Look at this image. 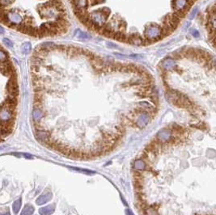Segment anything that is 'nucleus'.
I'll list each match as a JSON object with an SVG mask.
<instances>
[{
	"label": "nucleus",
	"instance_id": "nucleus-3",
	"mask_svg": "<svg viewBox=\"0 0 216 215\" xmlns=\"http://www.w3.org/2000/svg\"><path fill=\"white\" fill-rule=\"evenodd\" d=\"M143 38L138 33H133L127 37V43L135 45H143Z\"/></svg>",
	"mask_w": 216,
	"mask_h": 215
},
{
	"label": "nucleus",
	"instance_id": "nucleus-19",
	"mask_svg": "<svg viewBox=\"0 0 216 215\" xmlns=\"http://www.w3.org/2000/svg\"><path fill=\"white\" fill-rule=\"evenodd\" d=\"M173 57L175 58V59H177V60H180V59H181L182 58V55H181V53H179V52H177V53H175L173 54Z\"/></svg>",
	"mask_w": 216,
	"mask_h": 215
},
{
	"label": "nucleus",
	"instance_id": "nucleus-17",
	"mask_svg": "<svg viewBox=\"0 0 216 215\" xmlns=\"http://www.w3.org/2000/svg\"><path fill=\"white\" fill-rule=\"evenodd\" d=\"M14 0H0V4L2 6H8L13 3Z\"/></svg>",
	"mask_w": 216,
	"mask_h": 215
},
{
	"label": "nucleus",
	"instance_id": "nucleus-1",
	"mask_svg": "<svg viewBox=\"0 0 216 215\" xmlns=\"http://www.w3.org/2000/svg\"><path fill=\"white\" fill-rule=\"evenodd\" d=\"M14 106L8 102H6L0 107V121L2 122H8L13 117Z\"/></svg>",
	"mask_w": 216,
	"mask_h": 215
},
{
	"label": "nucleus",
	"instance_id": "nucleus-21",
	"mask_svg": "<svg viewBox=\"0 0 216 215\" xmlns=\"http://www.w3.org/2000/svg\"><path fill=\"white\" fill-rule=\"evenodd\" d=\"M107 44H108V47H109V48H113V49H118V47L117 46V45H115L114 44H113V43H111V42H107Z\"/></svg>",
	"mask_w": 216,
	"mask_h": 215
},
{
	"label": "nucleus",
	"instance_id": "nucleus-15",
	"mask_svg": "<svg viewBox=\"0 0 216 215\" xmlns=\"http://www.w3.org/2000/svg\"><path fill=\"white\" fill-rule=\"evenodd\" d=\"M6 61H8V54L3 49H0V63Z\"/></svg>",
	"mask_w": 216,
	"mask_h": 215
},
{
	"label": "nucleus",
	"instance_id": "nucleus-23",
	"mask_svg": "<svg viewBox=\"0 0 216 215\" xmlns=\"http://www.w3.org/2000/svg\"><path fill=\"white\" fill-rule=\"evenodd\" d=\"M4 33V29L0 25V34H3Z\"/></svg>",
	"mask_w": 216,
	"mask_h": 215
},
{
	"label": "nucleus",
	"instance_id": "nucleus-7",
	"mask_svg": "<svg viewBox=\"0 0 216 215\" xmlns=\"http://www.w3.org/2000/svg\"><path fill=\"white\" fill-rule=\"evenodd\" d=\"M71 4L73 5V7L82 10L87 9V0H73V3Z\"/></svg>",
	"mask_w": 216,
	"mask_h": 215
},
{
	"label": "nucleus",
	"instance_id": "nucleus-8",
	"mask_svg": "<svg viewBox=\"0 0 216 215\" xmlns=\"http://www.w3.org/2000/svg\"><path fill=\"white\" fill-rule=\"evenodd\" d=\"M53 211H54V206L50 205L40 209L39 213L41 215H50L53 214Z\"/></svg>",
	"mask_w": 216,
	"mask_h": 215
},
{
	"label": "nucleus",
	"instance_id": "nucleus-18",
	"mask_svg": "<svg viewBox=\"0 0 216 215\" xmlns=\"http://www.w3.org/2000/svg\"><path fill=\"white\" fill-rule=\"evenodd\" d=\"M105 0H91V3L92 5H96V4H100L105 3Z\"/></svg>",
	"mask_w": 216,
	"mask_h": 215
},
{
	"label": "nucleus",
	"instance_id": "nucleus-9",
	"mask_svg": "<svg viewBox=\"0 0 216 215\" xmlns=\"http://www.w3.org/2000/svg\"><path fill=\"white\" fill-rule=\"evenodd\" d=\"M74 36L75 37H77L79 39H82V40H86V39H88L89 38V35L87 33H84L81 31L80 29H76L75 32V34Z\"/></svg>",
	"mask_w": 216,
	"mask_h": 215
},
{
	"label": "nucleus",
	"instance_id": "nucleus-5",
	"mask_svg": "<svg viewBox=\"0 0 216 215\" xmlns=\"http://www.w3.org/2000/svg\"><path fill=\"white\" fill-rule=\"evenodd\" d=\"M162 70H172L173 69H175L176 67V64L174 60L172 58H170V57H167L166 59H164L163 61V64H162Z\"/></svg>",
	"mask_w": 216,
	"mask_h": 215
},
{
	"label": "nucleus",
	"instance_id": "nucleus-20",
	"mask_svg": "<svg viewBox=\"0 0 216 215\" xmlns=\"http://www.w3.org/2000/svg\"><path fill=\"white\" fill-rule=\"evenodd\" d=\"M197 12H198V8H195L193 9V10L192 11L191 14H190V16H189V17H190V19H191V20L193 19V17L195 16V15H196V13H197Z\"/></svg>",
	"mask_w": 216,
	"mask_h": 215
},
{
	"label": "nucleus",
	"instance_id": "nucleus-4",
	"mask_svg": "<svg viewBox=\"0 0 216 215\" xmlns=\"http://www.w3.org/2000/svg\"><path fill=\"white\" fill-rule=\"evenodd\" d=\"M8 18L10 23L12 24H16V25H21L23 22V19L22 17L15 12H8Z\"/></svg>",
	"mask_w": 216,
	"mask_h": 215
},
{
	"label": "nucleus",
	"instance_id": "nucleus-16",
	"mask_svg": "<svg viewBox=\"0 0 216 215\" xmlns=\"http://www.w3.org/2000/svg\"><path fill=\"white\" fill-rule=\"evenodd\" d=\"M3 44H4L7 47H8V48H12L13 45H14L12 41H11L10 39H8V38H3Z\"/></svg>",
	"mask_w": 216,
	"mask_h": 215
},
{
	"label": "nucleus",
	"instance_id": "nucleus-10",
	"mask_svg": "<svg viewBox=\"0 0 216 215\" xmlns=\"http://www.w3.org/2000/svg\"><path fill=\"white\" fill-rule=\"evenodd\" d=\"M33 212H34V208L33 205H26L21 212V215H33Z\"/></svg>",
	"mask_w": 216,
	"mask_h": 215
},
{
	"label": "nucleus",
	"instance_id": "nucleus-6",
	"mask_svg": "<svg viewBox=\"0 0 216 215\" xmlns=\"http://www.w3.org/2000/svg\"><path fill=\"white\" fill-rule=\"evenodd\" d=\"M52 198V193L51 192H45L44 194H42L40 196L37 200V205H43L47 201H49L50 199Z\"/></svg>",
	"mask_w": 216,
	"mask_h": 215
},
{
	"label": "nucleus",
	"instance_id": "nucleus-14",
	"mask_svg": "<svg viewBox=\"0 0 216 215\" xmlns=\"http://www.w3.org/2000/svg\"><path fill=\"white\" fill-rule=\"evenodd\" d=\"M43 114H42V112L40 109H35L34 111H33V118L36 120V121H39L41 117H42Z\"/></svg>",
	"mask_w": 216,
	"mask_h": 215
},
{
	"label": "nucleus",
	"instance_id": "nucleus-24",
	"mask_svg": "<svg viewBox=\"0 0 216 215\" xmlns=\"http://www.w3.org/2000/svg\"><path fill=\"white\" fill-rule=\"evenodd\" d=\"M0 215H10V213H9V211L8 210V212H4V213H0Z\"/></svg>",
	"mask_w": 216,
	"mask_h": 215
},
{
	"label": "nucleus",
	"instance_id": "nucleus-22",
	"mask_svg": "<svg viewBox=\"0 0 216 215\" xmlns=\"http://www.w3.org/2000/svg\"><path fill=\"white\" fill-rule=\"evenodd\" d=\"M192 35H193L194 37H199V36H200L199 32H198V31H197V30H194V31L192 33Z\"/></svg>",
	"mask_w": 216,
	"mask_h": 215
},
{
	"label": "nucleus",
	"instance_id": "nucleus-13",
	"mask_svg": "<svg viewBox=\"0 0 216 215\" xmlns=\"http://www.w3.org/2000/svg\"><path fill=\"white\" fill-rule=\"evenodd\" d=\"M98 12L101 13L102 15L105 17V18H108V17L110 16V14H111L110 9L109 8H106V7H105V8H101L100 9H99V10H98Z\"/></svg>",
	"mask_w": 216,
	"mask_h": 215
},
{
	"label": "nucleus",
	"instance_id": "nucleus-12",
	"mask_svg": "<svg viewBox=\"0 0 216 215\" xmlns=\"http://www.w3.org/2000/svg\"><path fill=\"white\" fill-rule=\"evenodd\" d=\"M21 199H18L17 201H16L14 204H13L12 208H13V211H14V213L17 214H18V212L20 211V209H21Z\"/></svg>",
	"mask_w": 216,
	"mask_h": 215
},
{
	"label": "nucleus",
	"instance_id": "nucleus-2",
	"mask_svg": "<svg viewBox=\"0 0 216 215\" xmlns=\"http://www.w3.org/2000/svg\"><path fill=\"white\" fill-rule=\"evenodd\" d=\"M16 76H14V78L12 76L10 80L8 83V85H7V90H8V95L10 96H15L18 94V85H17L16 83Z\"/></svg>",
	"mask_w": 216,
	"mask_h": 215
},
{
	"label": "nucleus",
	"instance_id": "nucleus-11",
	"mask_svg": "<svg viewBox=\"0 0 216 215\" xmlns=\"http://www.w3.org/2000/svg\"><path fill=\"white\" fill-rule=\"evenodd\" d=\"M31 50H32V45L30 42H25L21 46V51L25 54L29 53L31 52Z\"/></svg>",
	"mask_w": 216,
	"mask_h": 215
}]
</instances>
